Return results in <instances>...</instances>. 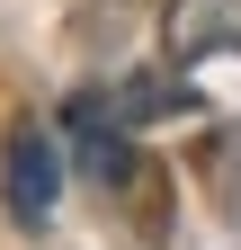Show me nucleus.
Wrapping results in <instances>:
<instances>
[{
	"mask_svg": "<svg viewBox=\"0 0 241 250\" xmlns=\"http://www.w3.org/2000/svg\"><path fill=\"white\" fill-rule=\"evenodd\" d=\"M63 143H72L80 179H99V188L134 179V134H125V116H116V99H99V89L63 99Z\"/></svg>",
	"mask_w": 241,
	"mask_h": 250,
	"instance_id": "f03ea898",
	"label": "nucleus"
},
{
	"mask_svg": "<svg viewBox=\"0 0 241 250\" xmlns=\"http://www.w3.org/2000/svg\"><path fill=\"white\" fill-rule=\"evenodd\" d=\"M179 107H188V89H179L170 72H134L125 89H116V116L125 125H152V116H179Z\"/></svg>",
	"mask_w": 241,
	"mask_h": 250,
	"instance_id": "20e7f679",
	"label": "nucleus"
},
{
	"mask_svg": "<svg viewBox=\"0 0 241 250\" xmlns=\"http://www.w3.org/2000/svg\"><path fill=\"white\" fill-rule=\"evenodd\" d=\"M54 197H63V152H54V134L36 116H18L9 134H0V206H9L18 232H45Z\"/></svg>",
	"mask_w": 241,
	"mask_h": 250,
	"instance_id": "f257e3e1",
	"label": "nucleus"
},
{
	"mask_svg": "<svg viewBox=\"0 0 241 250\" xmlns=\"http://www.w3.org/2000/svg\"><path fill=\"white\" fill-rule=\"evenodd\" d=\"M161 45H170V62L241 54V0H170L161 9Z\"/></svg>",
	"mask_w": 241,
	"mask_h": 250,
	"instance_id": "7ed1b4c3",
	"label": "nucleus"
}]
</instances>
